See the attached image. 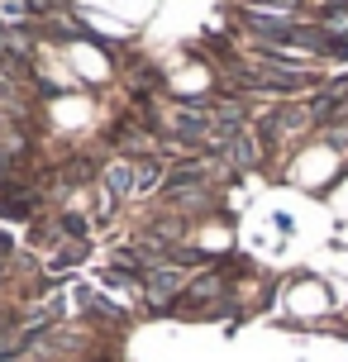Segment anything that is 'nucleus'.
Masks as SVG:
<instances>
[{
  "instance_id": "39448f33",
  "label": "nucleus",
  "mask_w": 348,
  "mask_h": 362,
  "mask_svg": "<svg viewBox=\"0 0 348 362\" xmlns=\"http://www.w3.org/2000/svg\"><path fill=\"white\" fill-rule=\"evenodd\" d=\"M0 15L10 19V24H19L24 19V0H0Z\"/></svg>"
},
{
  "instance_id": "423d86ee",
  "label": "nucleus",
  "mask_w": 348,
  "mask_h": 362,
  "mask_svg": "<svg viewBox=\"0 0 348 362\" xmlns=\"http://www.w3.org/2000/svg\"><path fill=\"white\" fill-rule=\"evenodd\" d=\"M153 181H158V167H153V163H144V167H139V191H148Z\"/></svg>"
},
{
  "instance_id": "f257e3e1",
  "label": "nucleus",
  "mask_w": 348,
  "mask_h": 362,
  "mask_svg": "<svg viewBox=\"0 0 348 362\" xmlns=\"http://www.w3.org/2000/svg\"><path fill=\"white\" fill-rule=\"evenodd\" d=\"M105 191H110V200L129 196V191H139V167H129V163H115L110 172H105Z\"/></svg>"
},
{
  "instance_id": "7ed1b4c3",
  "label": "nucleus",
  "mask_w": 348,
  "mask_h": 362,
  "mask_svg": "<svg viewBox=\"0 0 348 362\" xmlns=\"http://www.w3.org/2000/svg\"><path fill=\"white\" fill-rule=\"evenodd\" d=\"M220 286H224V276H220V272H205L196 286H186V300H210V296H215Z\"/></svg>"
},
{
  "instance_id": "20e7f679",
  "label": "nucleus",
  "mask_w": 348,
  "mask_h": 362,
  "mask_svg": "<svg viewBox=\"0 0 348 362\" xmlns=\"http://www.w3.org/2000/svg\"><path fill=\"white\" fill-rule=\"evenodd\" d=\"M186 191H201V172H177L167 181V196L172 200H186Z\"/></svg>"
},
{
  "instance_id": "f03ea898",
  "label": "nucleus",
  "mask_w": 348,
  "mask_h": 362,
  "mask_svg": "<svg viewBox=\"0 0 348 362\" xmlns=\"http://www.w3.org/2000/svg\"><path fill=\"white\" fill-rule=\"evenodd\" d=\"M182 286V272L177 267H158L153 276H148V291H153V300H167L172 291Z\"/></svg>"
}]
</instances>
